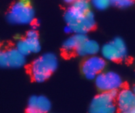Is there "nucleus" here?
I'll list each match as a JSON object with an SVG mask.
<instances>
[{
    "mask_svg": "<svg viewBox=\"0 0 135 113\" xmlns=\"http://www.w3.org/2000/svg\"><path fill=\"white\" fill-rule=\"evenodd\" d=\"M117 91L102 92L92 99L89 107V113H115L117 108L114 100Z\"/></svg>",
    "mask_w": 135,
    "mask_h": 113,
    "instance_id": "obj_4",
    "label": "nucleus"
},
{
    "mask_svg": "<svg viewBox=\"0 0 135 113\" xmlns=\"http://www.w3.org/2000/svg\"><path fill=\"white\" fill-rule=\"evenodd\" d=\"M7 66V56L6 51H0V67L5 68Z\"/></svg>",
    "mask_w": 135,
    "mask_h": 113,
    "instance_id": "obj_16",
    "label": "nucleus"
},
{
    "mask_svg": "<svg viewBox=\"0 0 135 113\" xmlns=\"http://www.w3.org/2000/svg\"><path fill=\"white\" fill-rule=\"evenodd\" d=\"M34 113H42V112H40V111H38V110H37V111H36Z\"/></svg>",
    "mask_w": 135,
    "mask_h": 113,
    "instance_id": "obj_20",
    "label": "nucleus"
},
{
    "mask_svg": "<svg viewBox=\"0 0 135 113\" xmlns=\"http://www.w3.org/2000/svg\"><path fill=\"white\" fill-rule=\"evenodd\" d=\"M100 51L99 43L93 39H86L76 49V53L82 56H92L96 55Z\"/></svg>",
    "mask_w": 135,
    "mask_h": 113,
    "instance_id": "obj_10",
    "label": "nucleus"
},
{
    "mask_svg": "<svg viewBox=\"0 0 135 113\" xmlns=\"http://www.w3.org/2000/svg\"><path fill=\"white\" fill-rule=\"evenodd\" d=\"M65 20L74 34L86 35L94 28L95 18L90 4L85 0L73 1L65 13Z\"/></svg>",
    "mask_w": 135,
    "mask_h": 113,
    "instance_id": "obj_1",
    "label": "nucleus"
},
{
    "mask_svg": "<svg viewBox=\"0 0 135 113\" xmlns=\"http://www.w3.org/2000/svg\"><path fill=\"white\" fill-rule=\"evenodd\" d=\"M133 92H134V95H135V86L134 87V88H133Z\"/></svg>",
    "mask_w": 135,
    "mask_h": 113,
    "instance_id": "obj_19",
    "label": "nucleus"
},
{
    "mask_svg": "<svg viewBox=\"0 0 135 113\" xmlns=\"http://www.w3.org/2000/svg\"><path fill=\"white\" fill-rule=\"evenodd\" d=\"M111 1H112V5L122 9L128 8L134 4V1L131 0H115Z\"/></svg>",
    "mask_w": 135,
    "mask_h": 113,
    "instance_id": "obj_15",
    "label": "nucleus"
},
{
    "mask_svg": "<svg viewBox=\"0 0 135 113\" xmlns=\"http://www.w3.org/2000/svg\"><path fill=\"white\" fill-rule=\"evenodd\" d=\"M116 99L117 106L121 112L135 109V95L131 89L127 88L121 89L117 93Z\"/></svg>",
    "mask_w": 135,
    "mask_h": 113,
    "instance_id": "obj_8",
    "label": "nucleus"
},
{
    "mask_svg": "<svg viewBox=\"0 0 135 113\" xmlns=\"http://www.w3.org/2000/svg\"><path fill=\"white\" fill-rule=\"evenodd\" d=\"M87 39L84 34H74L73 35L67 38L63 44V48L65 51H76V49Z\"/></svg>",
    "mask_w": 135,
    "mask_h": 113,
    "instance_id": "obj_12",
    "label": "nucleus"
},
{
    "mask_svg": "<svg viewBox=\"0 0 135 113\" xmlns=\"http://www.w3.org/2000/svg\"><path fill=\"white\" fill-rule=\"evenodd\" d=\"M16 49L21 54L26 56L30 53H37L41 49V45L38 38H27L19 39L17 42Z\"/></svg>",
    "mask_w": 135,
    "mask_h": 113,
    "instance_id": "obj_9",
    "label": "nucleus"
},
{
    "mask_svg": "<svg viewBox=\"0 0 135 113\" xmlns=\"http://www.w3.org/2000/svg\"><path fill=\"white\" fill-rule=\"evenodd\" d=\"M102 56L104 60L117 61L122 60L127 55V48L125 42L120 38L106 43L100 49Z\"/></svg>",
    "mask_w": 135,
    "mask_h": 113,
    "instance_id": "obj_5",
    "label": "nucleus"
},
{
    "mask_svg": "<svg viewBox=\"0 0 135 113\" xmlns=\"http://www.w3.org/2000/svg\"><path fill=\"white\" fill-rule=\"evenodd\" d=\"M64 31L66 33H67V34H69V33H73V31H72V30H71V28L69 27V26H67V25L65 26V27Z\"/></svg>",
    "mask_w": 135,
    "mask_h": 113,
    "instance_id": "obj_17",
    "label": "nucleus"
},
{
    "mask_svg": "<svg viewBox=\"0 0 135 113\" xmlns=\"http://www.w3.org/2000/svg\"><path fill=\"white\" fill-rule=\"evenodd\" d=\"M92 5L97 10H105L112 5V1L109 0H94L92 1Z\"/></svg>",
    "mask_w": 135,
    "mask_h": 113,
    "instance_id": "obj_14",
    "label": "nucleus"
},
{
    "mask_svg": "<svg viewBox=\"0 0 135 113\" xmlns=\"http://www.w3.org/2000/svg\"><path fill=\"white\" fill-rule=\"evenodd\" d=\"M58 59L55 55L47 53L33 61L30 66V73L37 82H43L51 76L57 69Z\"/></svg>",
    "mask_w": 135,
    "mask_h": 113,
    "instance_id": "obj_2",
    "label": "nucleus"
},
{
    "mask_svg": "<svg viewBox=\"0 0 135 113\" xmlns=\"http://www.w3.org/2000/svg\"><path fill=\"white\" fill-rule=\"evenodd\" d=\"M95 84L99 90L102 92L117 91L123 85L119 74L113 71H106L99 74L95 78Z\"/></svg>",
    "mask_w": 135,
    "mask_h": 113,
    "instance_id": "obj_6",
    "label": "nucleus"
},
{
    "mask_svg": "<svg viewBox=\"0 0 135 113\" xmlns=\"http://www.w3.org/2000/svg\"><path fill=\"white\" fill-rule=\"evenodd\" d=\"M121 113H135V109H132L131 110H128V111H123Z\"/></svg>",
    "mask_w": 135,
    "mask_h": 113,
    "instance_id": "obj_18",
    "label": "nucleus"
},
{
    "mask_svg": "<svg viewBox=\"0 0 135 113\" xmlns=\"http://www.w3.org/2000/svg\"><path fill=\"white\" fill-rule=\"evenodd\" d=\"M7 18L13 24H29L34 19V9L29 1H19L11 7Z\"/></svg>",
    "mask_w": 135,
    "mask_h": 113,
    "instance_id": "obj_3",
    "label": "nucleus"
},
{
    "mask_svg": "<svg viewBox=\"0 0 135 113\" xmlns=\"http://www.w3.org/2000/svg\"><path fill=\"white\" fill-rule=\"evenodd\" d=\"M35 107L38 111L42 113H47L51 108L50 100L44 96H36Z\"/></svg>",
    "mask_w": 135,
    "mask_h": 113,
    "instance_id": "obj_13",
    "label": "nucleus"
},
{
    "mask_svg": "<svg viewBox=\"0 0 135 113\" xmlns=\"http://www.w3.org/2000/svg\"><path fill=\"white\" fill-rule=\"evenodd\" d=\"M106 66L105 60L101 56L94 55L89 56L84 61L82 66L83 74L86 78L93 80L103 72Z\"/></svg>",
    "mask_w": 135,
    "mask_h": 113,
    "instance_id": "obj_7",
    "label": "nucleus"
},
{
    "mask_svg": "<svg viewBox=\"0 0 135 113\" xmlns=\"http://www.w3.org/2000/svg\"><path fill=\"white\" fill-rule=\"evenodd\" d=\"M8 66L11 68H21L26 63V57L17 49H10L6 51Z\"/></svg>",
    "mask_w": 135,
    "mask_h": 113,
    "instance_id": "obj_11",
    "label": "nucleus"
}]
</instances>
